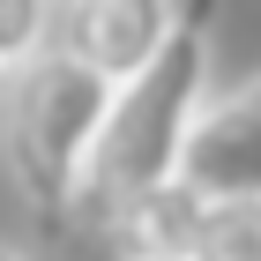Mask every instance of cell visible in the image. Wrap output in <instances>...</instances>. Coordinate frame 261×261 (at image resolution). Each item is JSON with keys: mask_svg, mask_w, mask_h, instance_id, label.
<instances>
[{"mask_svg": "<svg viewBox=\"0 0 261 261\" xmlns=\"http://www.w3.org/2000/svg\"><path fill=\"white\" fill-rule=\"evenodd\" d=\"M8 82H15V75H0V105H8Z\"/></svg>", "mask_w": 261, "mask_h": 261, "instance_id": "cell-9", "label": "cell"}, {"mask_svg": "<svg viewBox=\"0 0 261 261\" xmlns=\"http://www.w3.org/2000/svg\"><path fill=\"white\" fill-rule=\"evenodd\" d=\"M179 179L194 187L209 209L224 201H261V75L231 82L201 105L194 135H187Z\"/></svg>", "mask_w": 261, "mask_h": 261, "instance_id": "cell-4", "label": "cell"}, {"mask_svg": "<svg viewBox=\"0 0 261 261\" xmlns=\"http://www.w3.org/2000/svg\"><path fill=\"white\" fill-rule=\"evenodd\" d=\"M53 45H60V8H45V0H0V75L38 67Z\"/></svg>", "mask_w": 261, "mask_h": 261, "instance_id": "cell-6", "label": "cell"}, {"mask_svg": "<svg viewBox=\"0 0 261 261\" xmlns=\"http://www.w3.org/2000/svg\"><path fill=\"white\" fill-rule=\"evenodd\" d=\"M194 22L201 15H187L179 38L164 45V60L112 97V120H105V142L90 157L75 224H112L135 194L179 179L187 135H194L201 105H209V30H194Z\"/></svg>", "mask_w": 261, "mask_h": 261, "instance_id": "cell-1", "label": "cell"}, {"mask_svg": "<svg viewBox=\"0 0 261 261\" xmlns=\"http://www.w3.org/2000/svg\"><path fill=\"white\" fill-rule=\"evenodd\" d=\"M194 261H261V201H224V209H209Z\"/></svg>", "mask_w": 261, "mask_h": 261, "instance_id": "cell-7", "label": "cell"}, {"mask_svg": "<svg viewBox=\"0 0 261 261\" xmlns=\"http://www.w3.org/2000/svg\"><path fill=\"white\" fill-rule=\"evenodd\" d=\"M201 224H209V201H201L187 179H172V187L135 194L105 231H112V254L120 261H194Z\"/></svg>", "mask_w": 261, "mask_h": 261, "instance_id": "cell-5", "label": "cell"}, {"mask_svg": "<svg viewBox=\"0 0 261 261\" xmlns=\"http://www.w3.org/2000/svg\"><path fill=\"white\" fill-rule=\"evenodd\" d=\"M179 22L187 8H164V0H82V8H60V53L90 67L97 82L127 90L164 60Z\"/></svg>", "mask_w": 261, "mask_h": 261, "instance_id": "cell-3", "label": "cell"}, {"mask_svg": "<svg viewBox=\"0 0 261 261\" xmlns=\"http://www.w3.org/2000/svg\"><path fill=\"white\" fill-rule=\"evenodd\" d=\"M0 261H30V254H22V246H8V239H0Z\"/></svg>", "mask_w": 261, "mask_h": 261, "instance_id": "cell-8", "label": "cell"}, {"mask_svg": "<svg viewBox=\"0 0 261 261\" xmlns=\"http://www.w3.org/2000/svg\"><path fill=\"white\" fill-rule=\"evenodd\" d=\"M112 97L120 90L97 82L90 67H75L60 45L8 82V172L38 217H53V224L75 217L90 157H97L105 120H112Z\"/></svg>", "mask_w": 261, "mask_h": 261, "instance_id": "cell-2", "label": "cell"}]
</instances>
